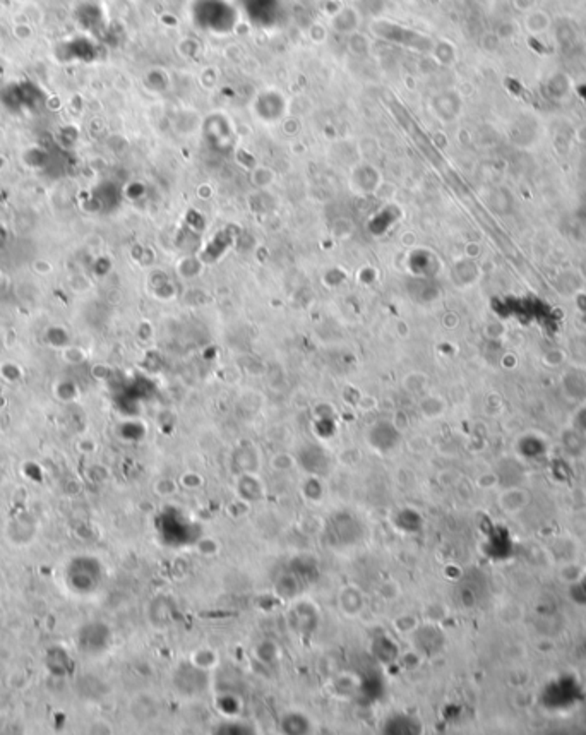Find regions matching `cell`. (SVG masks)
Here are the masks:
<instances>
[{"label":"cell","mask_w":586,"mask_h":735,"mask_svg":"<svg viewBox=\"0 0 586 735\" xmlns=\"http://www.w3.org/2000/svg\"><path fill=\"white\" fill-rule=\"evenodd\" d=\"M340 607L346 615H357L364 608V597L355 586H345L340 593Z\"/></svg>","instance_id":"cell-1"},{"label":"cell","mask_w":586,"mask_h":735,"mask_svg":"<svg viewBox=\"0 0 586 735\" xmlns=\"http://www.w3.org/2000/svg\"><path fill=\"white\" fill-rule=\"evenodd\" d=\"M155 490H156V494H158V496L166 497V496H170V494L177 492V485H175L173 480L165 478V480H159V482H156Z\"/></svg>","instance_id":"cell-2"},{"label":"cell","mask_w":586,"mask_h":735,"mask_svg":"<svg viewBox=\"0 0 586 735\" xmlns=\"http://www.w3.org/2000/svg\"><path fill=\"white\" fill-rule=\"evenodd\" d=\"M197 550L204 555H215L220 550V545L213 538H204L197 543Z\"/></svg>","instance_id":"cell-3"},{"label":"cell","mask_w":586,"mask_h":735,"mask_svg":"<svg viewBox=\"0 0 586 735\" xmlns=\"http://www.w3.org/2000/svg\"><path fill=\"white\" fill-rule=\"evenodd\" d=\"M180 483L185 487V489H196V487H199L201 483H203V478L197 477V475H192V478H189V473H187L180 478Z\"/></svg>","instance_id":"cell-4"}]
</instances>
